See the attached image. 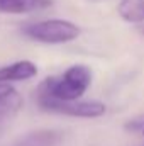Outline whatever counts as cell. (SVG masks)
<instances>
[{"label": "cell", "mask_w": 144, "mask_h": 146, "mask_svg": "<svg viewBox=\"0 0 144 146\" xmlns=\"http://www.w3.org/2000/svg\"><path fill=\"white\" fill-rule=\"evenodd\" d=\"M53 0H0V12L3 14H27L48 9Z\"/></svg>", "instance_id": "cell-6"}, {"label": "cell", "mask_w": 144, "mask_h": 146, "mask_svg": "<svg viewBox=\"0 0 144 146\" xmlns=\"http://www.w3.org/2000/svg\"><path fill=\"white\" fill-rule=\"evenodd\" d=\"M93 73L87 65H73L58 76L44 78L37 87V97L78 100L92 85Z\"/></svg>", "instance_id": "cell-1"}, {"label": "cell", "mask_w": 144, "mask_h": 146, "mask_svg": "<svg viewBox=\"0 0 144 146\" xmlns=\"http://www.w3.org/2000/svg\"><path fill=\"white\" fill-rule=\"evenodd\" d=\"M22 33L27 37L34 39L37 42H46V44H61V42H70L80 36V27L70 21L63 19H49V21H41L34 24H27Z\"/></svg>", "instance_id": "cell-2"}, {"label": "cell", "mask_w": 144, "mask_h": 146, "mask_svg": "<svg viewBox=\"0 0 144 146\" xmlns=\"http://www.w3.org/2000/svg\"><path fill=\"white\" fill-rule=\"evenodd\" d=\"M22 97L10 83H0V122L12 119L22 109Z\"/></svg>", "instance_id": "cell-4"}, {"label": "cell", "mask_w": 144, "mask_h": 146, "mask_svg": "<svg viewBox=\"0 0 144 146\" xmlns=\"http://www.w3.org/2000/svg\"><path fill=\"white\" fill-rule=\"evenodd\" d=\"M37 104L42 110L63 114L70 117L93 119L105 114V104L98 100H59L51 97H37Z\"/></svg>", "instance_id": "cell-3"}, {"label": "cell", "mask_w": 144, "mask_h": 146, "mask_svg": "<svg viewBox=\"0 0 144 146\" xmlns=\"http://www.w3.org/2000/svg\"><path fill=\"white\" fill-rule=\"evenodd\" d=\"M37 75V66L29 60H20L0 68V83L24 82Z\"/></svg>", "instance_id": "cell-5"}, {"label": "cell", "mask_w": 144, "mask_h": 146, "mask_svg": "<svg viewBox=\"0 0 144 146\" xmlns=\"http://www.w3.org/2000/svg\"><path fill=\"white\" fill-rule=\"evenodd\" d=\"M117 12L126 22L144 24V0H120Z\"/></svg>", "instance_id": "cell-7"}, {"label": "cell", "mask_w": 144, "mask_h": 146, "mask_svg": "<svg viewBox=\"0 0 144 146\" xmlns=\"http://www.w3.org/2000/svg\"><path fill=\"white\" fill-rule=\"evenodd\" d=\"M141 134H144V129H143V131H141Z\"/></svg>", "instance_id": "cell-9"}, {"label": "cell", "mask_w": 144, "mask_h": 146, "mask_svg": "<svg viewBox=\"0 0 144 146\" xmlns=\"http://www.w3.org/2000/svg\"><path fill=\"white\" fill-rule=\"evenodd\" d=\"M141 33H143V34H144V27H141Z\"/></svg>", "instance_id": "cell-8"}]
</instances>
